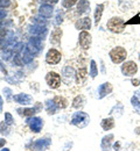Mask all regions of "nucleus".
<instances>
[{
	"instance_id": "obj_17",
	"label": "nucleus",
	"mask_w": 140,
	"mask_h": 151,
	"mask_svg": "<svg viewBox=\"0 0 140 151\" xmlns=\"http://www.w3.org/2000/svg\"><path fill=\"white\" fill-rule=\"evenodd\" d=\"M113 138V135H109V136H106V137H104L103 138V142H102V148L105 150V148H106V144H107V147L110 148V144H111V139Z\"/></svg>"
},
{
	"instance_id": "obj_26",
	"label": "nucleus",
	"mask_w": 140,
	"mask_h": 151,
	"mask_svg": "<svg viewBox=\"0 0 140 151\" xmlns=\"http://www.w3.org/2000/svg\"><path fill=\"white\" fill-rule=\"evenodd\" d=\"M5 35H6V30L2 29V28H0V38H2Z\"/></svg>"
},
{
	"instance_id": "obj_5",
	"label": "nucleus",
	"mask_w": 140,
	"mask_h": 151,
	"mask_svg": "<svg viewBox=\"0 0 140 151\" xmlns=\"http://www.w3.org/2000/svg\"><path fill=\"white\" fill-rule=\"evenodd\" d=\"M137 71H138V66L132 60L124 63V65L121 66V72L125 76H133L137 73Z\"/></svg>"
},
{
	"instance_id": "obj_4",
	"label": "nucleus",
	"mask_w": 140,
	"mask_h": 151,
	"mask_svg": "<svg viewBox=\"0 0 140 151\" xmlns=\"http://www.w3.org/2000/svg\"><path fill=\"white\" fill-rule=\"evenodd\" d=\"M46 81L52 88H57L61 85V77L56 72H49L46 77Z\"/></svg>"
},
{
	"instance_id": "obj_10",
	"label": "nucleus",
	"mask_w": 140,
	"mask_h": 151,
	"mask_svg": "<svg viewBox=\"0 0 140 151\" xmlns=\"http://www.w3.org/2000/svg\"><path fill=\"white\" fill-rule=\"evenodd\" d=\"M52 13H53V8H52V6H49V5H44V6H42L40 8V14L42 17L49 18V17L52 15Z\"/></svg>"
},
{
	"instance_id": "obj_9",
	"label": "nucleus",
	"mask_w": 140,
	"mask_h": 151,
	"mask_svg": "<svg viewBox=\"0 0 140 151\" xmlns=\"http://www.w3.org/2000/svg\"><path fill=\"white\" fill-rule=\"evenodd\" d=\"M102 127H103V129L104 130H110V129H112L113 127H115V121H113V119H104L103 121H102Z\"/></svg>"
},
{
	"instance_id": "obj_8",
	"label": "nucleus",
	"mask_w": 140,
	"mask_h": 151,
	"mask_svg": "<svg viewBox=\"0 0 140 151\" xmlns=\"http://www.w3.org/2000/svg\"><path fill=\"white\" fill-rule=\"evenodd\" d=\"M61 36H62V30H61L60 28H56V29L52 33V38H50L52 43L59 44L61 42Z\"/></svg>"
},
{
	"instance_id": "obj_14",
	"label": "nucleus",
	"mask_w": 140,
	"mask_h": 151,
	"mask_svg": "<svg viewBox=\"0 0 140 151\" xmlns=\"http://www.w3.org/2000/svg\"><path fill=\"white\" fill-rule=\"evenodd\" d=\"M111 91H112V86H111L110 84H104V85H102V87L99 88L100 96H104L105 94L110 93Z\"/></svg>"
},
{
	"instance_id": "obj_22",
	"label": "nucleus",
	"mask_w": 140,
	"mask_h": 151,
	"mask_svg": "<svg viewBox=\"0 0 140 151\" xmlns=\"http://www.w3.org/2000/svg\"><path fill=\"white\" fill-rule=\"evenodd\" d=\"M9 4V0H0V7H7Z\"/></svg>"
},
{
	"instance_id": "obj_18",
	"label": "nucleus",
	"mask_w": 140,
	"mask_h": 151,
	"mask_svg": "<svg viewBox=\"0 0 140 151\" xmlns=\"http://www.w3.org/2000/svg\"><path fill=\"white\" fill-rule=\"evenodd\" d=\"M75 4H76V0H63V2H62V5H63L65 8H70V7H73Z\"/></svg>"
},
{
	"instance_id": "obj_7",
	"label": "nucleus",
	"mask_w": 140,
	"mask_h": 151,
	"mask_svg": "<svg viewBox=\"0 0 140 151\" xmlns=\"http://www.w3.org/2000/svg\"><path fill=\"white\" fill-rule=\"evenodd\" d=\"M75 26H76L77 29H90V27H91V20H90V18H83L80 21H77Z\"/></svg>"
},
{
	"instance_id": "obj_29",
	"label": "nucleus",
	"mask_w": 140,
	"mask_h": 151,
	"mask_svg": "<svg viewBox=\"0 0 140 151\" xmlns=\"http://www.w3.org/2000/svg\"><path fill=\"white\" fill-rule=\"evenodd\" d=\"M2 151H8V150H7V149H4V150H2Z\"/></svg>"
},
{
	"instance_id": "obj_24",
	"label": "nucleus",
	"mask_w": 140,
	"mask_h": 151,
	"mask_svg": "<svg viewBox=\"0 0 140 151\" xmlns=\"http://www.w3.org/2000/svg\"><path fill=\"white\" fill-rule=\"evenodd\" d=\"M6 119H7V123L11 124V123H12V116L8 113H6Z\"/></svg>"
},
{
	"instance_id": "obj_2",
	"label": "nucleus",
	"mask_w": 140,
	"mask_h": 151,
	"mask_svg": "<svg viewBox=\"0 0 140 151\" xmlns=\"http://www.w3.org/2000/svg\"><path fill=\"white\" fill-rule=\"evenodd\" d=\"M107 29L113 32V33H121L124 30V27H125V23L124 21L119 18H112L111 20H109L107 24H106Z\"/></svg>"
},
{
	"instance_id": "obj_20",
	"label": "nucleus",
	"mask_w": 140,
	"mask_h": 151,
	"mask_svg": "<svg viewBox=\"0 0 140 151\" xmlns=\"http://www.w3.org/2000/svg\"><path fill=\"white\" fill-rule=\"evenodd\" d=\"M82 102H83V98L82 96H77L75 100H74V107H80V106H82Z\"/></svg>"
},
{
	"instance_id": "obj_12",
	"label": "nucleus",
	"mask_w": 140,
	"mask_h": 151,
	"mask_svg": "<svg viewBox=\"0 0 140 151\" xmlns=\"http://www.w3.org/2000/svg\"><path fill=\"white\" fill-rule=\"evenodd\" d=\"M54 104H55L59 108H64V107H67V105H68L67 100H65L63 96H60V95L54 99Z\"/></svg>"
},
{
	"instance_id": "obj_21",
	"label": "nucleus",
	"mask_w": 140,
	"mask_h": 151,
	"mask_svg": "<svg viewBox=\"0 0 140 151\" xmlns=\"http://www.w3.org/2000/svg\"><path fill=\"white\" fill-rule=\"evenodd\" d=\"M97 75V68H96V63L92 60L91 62V77H96Z\"/></svg>"
},
{
	"instance_id": "obj_23",
	"label": "nucleus",
	"mask_w": 140,
	"mask_h": 151,
	"mask_svg": "<svg viewBox=\"0 0 140 151\" xmlns=\"http://www.w3.org/2000/svg\"><path fill=\"white\" fill-rule=\"evenodd\" d=\"M126 23H127V24H131V23H140V18L139 17H137V18L132 19V21H127Z\"/></svg>"
},
{
	"instance_id": "obj_1",
	"label": "nucleus",
	"mask_w": 140,
	"mask_h": 151,
	"mask_svg": "<svg viewBox=\"0 0 140 151\" xmlns=\"http://www.w3.org/2000/svg\"><path fill=\"white\" fill-rule=\"evenodd\" d=\"M127 56V52L124 48L121 47H117L115 49L111 50L110 52V57H111V60L115 63V64H119L123 60H125V58Z\"/></svg>"
},
{
	"instance_id": "obj_6",
	"label": "nucleus",
	"mask_w": 140,
	"mask_h": 151,
	"mask_svg": "<svg viewBox=\"0 0 140 151\" xmlns=\"http://www.w3.org/2000/svg\"><path fill=\"white\" fill-rule=\"evenodd\" d=\"M90 44H91V36H90V34H89L88 32H85V30L81 32L80 45L83 48V49H89Z\"/></svg>"
},
{
	"instance_id": "obj_27",
	"label": "nucleus",
	"mask_w": 140,
	"mask_h": 151,
	"mask_svg": "<svg viewBox=\"0 0 140 151\" xmlns=\"http://www.w3.org/2000/svg\"><path fill=\"white\" fill-rule=\"evenodd\" d=\"M6 17V12L5 11H2V9H0V20L4 19Z\"/></svg>"
},
{
	"instance_id": "obj_25",
	"label": "nucleus",
	"mask_w": 140,
	"mask_h": 151,
	"mask_svg": "<svg viewBox=\"0 0 140 151\" xmlns=\"http://www.w3.org/2000/svg\"><path fill=\"white\" fill-rule=\"evenodd\" d=\"M59 0H42V2H46V4H56Z\"/></svg>"
},
{
	"instance_id": "obj_11",
	"label": "nucleus",
	"mask_w": 140,
	"mask_h": 151,
	"mask_svg": "<svg viewBox=\"0 0 140 151\" xmlns=\"http://www.w3.org/2000/svg\"><path fill=\"white\" fill-rule=\"evenodd\" d=\"M89 6H90L89 1H86V0H81L80 2H78V6H77L78 13H84V12H86V11L89 9Z\"/></svg>"
},
{
	"instance_id": "obj_19",
	"label": "nucleus",
	"mask_w": 140,
	"mask_h": 151,
	"mask_svg": "<svg viewBox=\"0 0 140 151\" xmlns=\"http://www.w3.org/2000/svg\"><path fill=\"white\" fill-rule=\"evenodd\" d=\"M19 112H21V115H23V116H28V115H33V114L35 113V109H23V111H20L19 109Z\"/></svg>"
},
{
	"instance_id": "obj_13",
	"label": "nucleus",
	"mask_w": 140,
	"mask_h": 151,
	"mask_svg": "<svg viewBox=\"0 0 140 151\" xmlns=\"http://www.w3.org/2000/svg\"><path fill=\"white\" fill-rule=\"evenodd\" d=\"M103 9H104V5H98V6L96 7V12H95V21H96L97 24H98V22L100 21Z\"/></svg>"
},
{
	"instance_id": "obj_3",
	"label": "nucleus",
	"mask_w": 140,
	"mask_h": 151,
	"mask_svg": "<svg viewBox=\"0 0 140 151\" xmlns=\"http://www.w3.org/2000/svg\"><path fill=\"white\" fill-rule=\"evenodd\" d=\"M61 58H62V55H61L60 51H57L56 49H50L47 55H46V60L48 64H57L60 63Z\"/></svg>"
},
{
	"instance_id": "obj_16",
	"label": "nucleus",
	"mask_w": 140,
	"mask_h": 151,
	"mask_svg": "<svg viewBox=\"0 0 140 151\" xmlns=\"http://www.w3.org/2000/svg\"><path fill=\"white\" fill-rule=\"evenodd\" d=\"M41 127H42V122H41L40 119H35V120H34V122L32 121V123H30V128L36 132L40 130Z\"/></svg>"
},
{
	"instance_id": "obj_15",
	"label": "nucleus",
	"mask_w": 140,
	"mask_h": 151,
	"mask_svg": "<svg viewBox=\"0 0 140 151\" xmlns=\"http://www.w3.org/2000/svg\"><path fill=\"white\" fill-rule=\"evenodd\" d=\"M86 75H88V72H86V69L85 68H82L78 70V72H77V83H82L83 80H85V78H86Z\"/></svg>"
},
{
	"instance_id": "obj_28",
	"label": "nucleus",
	"mask_w": 140,
	"mask_h": 151,
	"mask_svg": "<svg viewBox=\"0 0 140 151\" xmlns=\"http://www.w3.org/2000/svg\"><path fill=\"white\" fill-rule=\"evenodd\" d=\"M139 83H140V80H138V79H133V80H132V84H133L134 86H137Z\"/></svg>"
}]
</instances>
